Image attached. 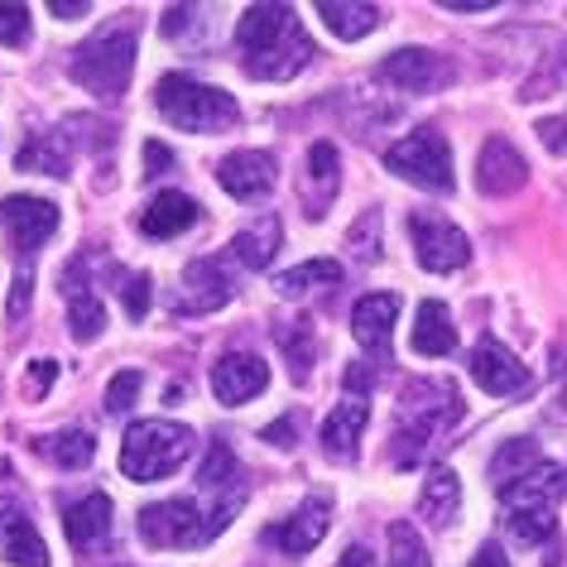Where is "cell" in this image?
Here are the masks:
<instances>
[{
    "instance_id": "1",
    "label": "cell",
    "mask_w": 567,
    "mask_h": 567,
    "mask_svg": "<svg viewBox=\"0 0 567 567\" xmlns=\"http://www.w3.org/2000/svg\"><path fill=\"white\" fill-rule=\"evenodd\" d=\"M462 419V394L447 380H414L400 404V429H394V466H414L423 447L437 433H447Z\"/></svg>"
},
{
    "instance_id": "2",
    "label": "cell",
    "mask_w": 567,
    "mask_h": 567,
    "mask_svg": "<svg viewBox=\"0 0 567 567\" xmlns=\"http://www.w3.org/2000/svg\"><path fill=\"white\" fill-rule=\"evenodd\" d=\"M236 509H240V491L217 501L207 515L197 509V501H188V495L159 501V505L140 509V538H145L150 548H203L236 519Z\"/></svg>"
},
{
    "instance_id": "3",
    "label": "cell",
    "mask_w": 567,
    "mask_h": 567,
    "mask_svg": "<svg viewBox=\"0 0 567 567\" xmlns=\"http://www.w3.org/2000/svg\"><path fill=\"white\" fill-rule=\"evenodd\" d=\"M154 102H159V116L168 125H178V131H197V135L226 131V125L240 121V106H236L231 92L207 87V82L183 78V73L159 78V87H154Z\"/></svg>"
},
{
    "instance_id": "4",
    "label": "cell",
    "mask_w": 567,
    "mask_h": 567,
    "mask_svg": "<svg viewBox=\"0 0 567 567\" xmlns=\"http://www.w3.org/2000/svg\"><path fill=\"white\" fill-rule=\"evenodd\" d=\"M193 447H197L193 429L168 423V419H145V423H135V429L125 433L121 472L131 481H164L193 457Z\"/></svg>"
},
{
    "instance_id": "5",
    "label": "cell",
    "mask_w": 567,
    "mask_h": 567,
    "mask_svg": "<svg viewBox=\"0 0 567 567\" xmlns=\"http://www.w3.org/2000/svg\"><path fill=\"white\" fill-rule=\"evenodd\" d=\"M78 87H87L92 96H121L131 87L135 73V34L131 30H106L87 39L82 49H73V63H68Z\"/></svg>"
},
{
    "instance_id": "6",
    "label": "cell",
    "mask_w": 567,
    "mask_h": 567,
    "mask_svg": "<svg viewBox=\"0 0 567 567\" xmlns=\"http://www.w3.org/2000/svg\"><path fill=\"white\" fill-rule=\"evenodd\" d=\"M385 168H394L400 178L419 183V188L429 193H447L452 188V150L443 131H433V125H423V131L404 135L400 145L385 150Z\"/></svg>"
},
{
    "instance_id": "7",
    "label": "cell",
    "mask_w": 567,
    "mask_h": 567,
    "mask_svg": "<svg viewBox=\"0 0 567 567\" xmlns=\"http://www.w3.org/2000/svg\"><path fill=\"white\" fill-rule=\"evenodd\" d=\"M409 236H414L419 265L433 269V275H447V269H462L466 260H472V246H466V236L452 221L433 217V212H414V217H409Z\"/></svg>"
},
{
    "instance_id": "8",
    "label": "cell",
    "mask_w": 567,
    "mask_h": 567,
    "mask_svg": "<svg viewBox=\"0 0 567 567\" xmlns=\"http://www.w3.org/2000/svg\"><path fill=\"white\" fill-rule=\"evenodd\" d=\"M0 221H6L16 250H39L59 231V207H53L49 197H6V203H0Z\"/></svg>"
},
{
    "instance_id": "9",
    "label": "cell",
    "mask_w": 567,
    "mask_h": 567,
    "mask_svg": "<svg viewBox=\"0 0 567 567\" xmlns=\"http://www.w3.org/2000/svg\"><path fill=\"white\" fill-rule=\"evenodd\" d=\"M380 82L400 92H437L443 82H452V63L437 59L433 49H400L380 63Z\"/></svg>"
},
{
    "instance_id": "10",
    "label": "cell",
    "mask_w": 567,
    "mask_h": 567,
    "mask_svg": "<svg viewBox=\"0 0 567 567\" xmlns=\"http://www.w3.org/2000/svg\"><path fill=\"white\" fill-rule=\"evenodd\" d=\"M472 380L486 394H524L529 390V371H524V361H515L509 351L495 342V337H481V342L472 347Z\"/></svg>"
},
{
    "instance_id": "11",
    "label": "cell",
    "mask_w": 567,
    "mask_h": 567,
    "mask_svg": "<svg viewBox=\"0 0 567 567\" xmlns=\"http://www.w3.org/2000/svg\"><path fill=\"white\" fill-rule=\"evenodd\" d=\"M567 491V472L558 462H534L524 476H515L509 486H501V509H553Z\"/></svg>"
},
{
    "instance_id": "12",
    "label": "cell",
    "mask_w": 567,
    "mask_h": 567,
    "mask_svg": "<svg viewBox=\"0 0 567 567\" xmlns=\"http://www.w3.org/2000/svg\"><path fill=\"white\" fill-rule=\"evenodd\" d=\"M394 318H400V299H394V293H365V299H357V308H351V332H357L365 357L390 361Z\"/></svg>"
},
{
    "instance_id": "13",
    "label": "cell",
    "mask_w": 567,
    "mask_h": 567,
    "mask_svg": "<svg viewBox=\"0 0 567 567\" xmlns=\"http://www.w3.org/2000/svg\"><path fill=\"white\" fill-rule=\"evenodd\" d=\"M328 524H332L328 501H303L299 515H289L284 524H269V529H265V544H275L279 553H293V558H303V553H313V548L322 544Z\"/></svg>"
},
{
    "instance_id": "14",
    "label": "cell",
    "mask_w": 567,
    "mask_h": 567,
    "mask_svg": "<svg viewBox=\"0 0 567 567\" xmlns=\"http://www.w3.org/2000/svg\"><path fill=\"white\" fill-rule=\"evenodd\" d=\"M231 299V284H226L221 265L217 260H193L183 269V289L174 299V313L178 318H197V313H212V308H221Z\"/></svg>"
},
{
    "instance_id": "15",
    "label": "cell",
    "mask_w": 567,
    "mask_h": 567,
    "mask_svg": "<svg viewBox=\"0 0 567 567\" xmlns=\"http://www.w3.org/2000/svg\"><path fill=\"white\" fill-rule=\"evenodd\" d=\"M217 183L240 203H250V197H260L275 188V154L265 150H240V154H226L217 164Z\"/></svg>"
},
{
    "instance_id": "16",
    "label": "cell",
    "mask_w": 567,
    "mask_h": 567,
    "mask_svg": "<svg viewBox=\"0 0 567 567\" xmlns=\"http://www.w3.org/2000/svg\"><path fill=\"white\" fill-rule=\"evenodd\" d=\"M265 385H269V371H265L260 357H250V351H231V357H221L212 365V390H217L221 404H246Z\"/></svg>"
},
{
    "instance_id": "17",
    "label": "cell",
    "mask_w": 567,
    "mask_h": 567,
    "mask_svg": "<svg viewBox=\"0 0 567 567\" xmlns=\"http://www.w3.org/2000/svg\"><path fill=\"white\" fill-rule=\"evenodd\" d=\"M524 178H529V164L519 159V150L509 145V140L495 135V140H486V145H481V168H476L481 193H491V197L519 193Z\"/></svg>"
},
{
    "instance_id": "18",
    "label": "cell",
    "mask_w": 567,
    "mask_h": 567,
    "mask_svg": "<svg viewBox=\"0 0 567 567\" xmlns=\"http://www.w3.org/2000/svg\"><path fill=\"white\" fill-rule=\"evenodd\" d=\"M0 558L16 567H49V548L16 501H0Z\"/></svg>"
},
{
    "instance_id": "19",
    "label": "cell",
    "mask_w": 567,
    "mask_h": 567,
    "mask_svg": "<svg viewBox=\"0 0 567 567\" xmlns=\"http://www.w3.org/2000/svg\"><path fill=\"white\" fill-rule=\"evenodd\" d=\"M308 59H313V44H308L303 30H289L279 39V44H269L260 53H250L246 59V73L260 78V82H289L299 68H308Z\"/></svg>"
},
{
    "instance_id": "20",
    "label": "cell",
    "mask_w": 567,
    "mask_h": 567,
    "mask_svg": "<svg viewBox=\"0 0 567 567\" xmlns=\"http://www.w3.org/2000/svg\"><path fill=\"white\" fill-rule=\"evenodd\" d=\"M63 299H68V322H73V337H78V342H96L102 328H106V308L87 289V279H82V260H73V269H63Z\"/></svg>"
},
{
    "instance_id": "21",
    "label": "cell",
    "mask_w": 567,
    "mask_h": 567,
    "mask_svg": "<svg viewBox=\"0 0 567 567\" xmlns=\"http://www.w3.org/2000/svg\"><path fill=\"white\" fill-rule=\"evenodd\" d=\"M289 30H299V16H293L289 6H250L236 24V44L246 49V59H250V53L279 44Z\"/></svg>"
},
{
    "instance_id": "22",
    "label": "cell",
    "mask_w": 567,
    "mask_h": 567,
    "mask_svg": "<svg viewBox=\"0 0 567 567\" xmlns=\"http://www.w3.org/2000/svg\"><path fill=\"white\" fill-rule=\"evenodd\" d=\"M63 534H68V544H73L78 553L102 548L111 538V501H106V495H82L78 505H68Z\"/></svg>"
},
{
    "instance_id": "23",
    "label": "cell",
    "mask_w": 567,
    "mask_h": 567,
    "mask_svg": "<svg viewBox=\"0 0 567 567\" xmlns=\"http://www.w3.org/2000/svg\"><path fill=\"white\" fill-rule=\"evenodd\" d=\"M365 419H371V404H365L361 394L342 400V404H337L332 414H328V423H322V447H328L332 457L351 462V457H357L361 433H365Z\"/></svg>"
},
{
    "instance_id": "24",
    "label": "cell",
    "mask_w": 567,
    "mask_h": 567,
    "mask_svg": "<svg viewBox=\"0 0 567 567\" xmlns=\"http://www.w3.org/2000/svg\"><path fill=\"white\" fill-rule=\"evenodd\" d=\"M193 221H197V203L188 193H159L145 207V217H140V231L154 240H168V236H183Z\"/></svg>"
},
{
    "instance_id": "25",
    "label": "cell",
    "mask_w": 567,
    "mask_h": 567,
    "mask_svg": "<svg viewBox=\"0 0 567 567\" xmlns=\"http://www.w3.org/2000/svg\"><path fill=\"white\" fill-rule=\"evenodd\" d=\"M409 347L419 351V357H447L452 347H457V328H452L447 308L429 299L419 303V318H414V337H409Z\"/></svg>"
},
{
    "instance_id": "26",
    "label": "cell",
    "mask_w": 567,
    "mask_h": 567,
    "mask_svg": "<svg viewBox=\"0 0 567 567\" xmlns=\"http://www.w3.org/2000/svg\"><path fill=\"white\" fill-rule=\"evenodd\" d=\"M457 505H462L457 472H452V466H433L429 481H423V491H419V515L429 524H447L452 515H457Z\"/></svg>"
},
{
    "instance_id": "27",
    "label": "cell",
    "mask_w": 567,
    "mask_h": 567,
    "mask_svg": "<svg viewBox=\"0 0 567 567\" xmlns=\"http://www.w3.org/2000/svg\"><path fill=\"white\" fill-rule=\"evenodd\" d=\"M318 16L328 20V30L337 39H365L380 24V10L375 6H357V0H322Z\"/></svg>"
},
{
    "instance_id": "28",
    "label": "cell",
    "mask_w": 567,
    "mask_h": 567,
    "mask_svg": "<svg viewBox=\"0 0 567 567\" xmlns=\"http://www.w3.org/2000/svg\"><path fill=\"white\" fill-rule=\"evenodd\" d=\"M275 342L284 347V357H289L293 380H308V371H313V357H318L313 322H308V318H299V322H275Z\"/></svg>"
},
{
    "instance_id": "29",
    "label": "cell",
    "mask_w": 567,
    "mask_h": 567,
    "mask_svg": "<svg viewBox=\"0 0 567 567\" xmlns=\"http://www.w3.org/2000/svg\"><path fill=\"white\" fill-rule=\"evenodd\" d=\"M231 250H236V260L246 269H265L269 260H275V250H279V217H265V221L246 226V231L231 240Z\"/></svg>"
},
{
    "instance_id": "30",
    "label": "cell",
    "mask_w": 567,
    "mask_h": 567,
    "mask_svg": "<svg viewBox=\"0 0 567 567\" xmlns=\"http://www.w3.org/2000/svg\"><path fill=\"white\" fill-rule=\"evenodd\" d=\"M39 452H44L49 462H59V466H87L92 457H96V437L92 433H82V429H73V433H53V437H44L39 443Z\"/></svg>"
},
{
    "instance_id": "31",
    "label": "cell",
    "mask_w": 567,
    "mask_h": 567,
    "mask_svg": "<svg viewBox=\"0 0 567 567\" xmlns=\"http://www.w3.org/2000/svg\"><path fill=\"white\" fill-rule=\"evenodd\" d=\"M505 529L515 544H553V534H558V515L553 509H509L505 515Z\"/></svg>"
},
{
    "instance_id": "32",
    "label": "cell",
    "mask_w": 567,
    "mask_h": 567,
    "mask_svg": "<svg viewBox=\"0 0 567 567\" xmlns=\"http://www.w3.org/2000/svg\"><path fill=\"white\" fill-rule=\"evenodd\" d=\"M275 284H279V293H289V299H293V293L322 289V284H342V265H337V260H308V265L284 269Z\"/></svg>"
},
{
    "instance_id": "33",
    "label": "cell",
    "mask_w": 567,
    "mask_h": 567,
    "mask_svg": "<svg viewBox=\"0 0 567 567\" xmlns=\"http://www.w3.org/2000/svg\"><path fill=\"white\" fill-rule=\"evenodd\" d=\"M534 462H538V447L529 443V437H515V443H505V447L491 457V476H495V486H509V481L524 476Z\"/></svg>"
},
{
    "instance_id": "34",
    "label": "cell",
    "mask_w": 567,
    "mask_h": 567,
    "mask_svg": "<svg viewBox=\"0 0 567 567\" xmlns=\"http://www.w3.org/2000/svg\"><path fill=\"white\" fill-rule=\"evenodd\" d=\"M197 486L203 491H236V452L226 443L207 447V462H203V472H197Z\"/></svg>"
},
{
    "instance_id": "35",
    "label": "cell",
    "mask_w": 567,
    "mask_h": 567,
    "mask_svg": "<svg viewBox=\"0 0 567 567\" xmlns=\"http://www.w3.org/2000/svg\"><path fill=\"white\" fill-rule=\"evenodd\" d=\"M390 567H433L414 524H390Z\"/></svg>"
},
{
    "instance_id": "36",
    "label": "cell",
    "mask_w": 567,
    "mask_h": 567,
    "mask_svg": "<svg viewBox=\"0 0 567 567\" xmlns=\"http://www.w3.org/2000/svg\"><path fill=\"white\" fill-rule=\"evenodd\" d=\"M16 164L24 168V174H30V168H39V174H53V178H63V174H68V159L49 145V140H30V145L20 150V159H16Z\"/></svg>"
},
{
    "instance_id": "37",
    "label": "cell",
    "mask_w": 567,
    "mask_h": 567,
    "mask_svg": "<svg viewBox=\"0 0 567 567\" xmlns=\"http://www.w3.org/2000/svg\"><path fill=\"white\" fill-rule=\"evenodd\" d=\"M347 246L361 255V260H380V207L371 212H361V221L351 226V236H347Z\"/></svg>"
},
{
    "instance_id": "38",
    "label": "cell",
    "mask_w": 567,
    "mask_h": 567,
    "mask_svg": "<svg viewBox=\"0 0 567 567\" xmlns=\"http://www.w3.org/2000/svg\"><path fill=\"white\" fill-rule=\"evenodd\" d=\"M308 178H313L322 193L337 188V145H328V140H318V145L308 150Z\"/></svg>"
},
{
    "instance_id": "39",
    "label": "cell",
    "mask_w": 567,
    "mask_h": 567,
    "mask_svg": "<svg viewBox=\"0 0 567 567\" xmlns=\"http://www.w3.org/2000/svg\"><path fill=\"white\" fill-rule=\"evenodd\" d=\"M140 385H145V375H140V371H121V375L106 385V414H125V409L135 404Z\"/></svg>"
},
{
    "instance_id": "40",
    "label": "cell",
    "mask_w": 567,
    "mask_h": 567,
    "mask_svg": "<svg viewBox=\"0 0 567 567\" xmlns=\"http://www.w3.org/2000/svg\"><path fill=\"white\" fill-rule=\"evenodd\" d=\"M121 303L131 318H145L150 313V275H121Z\"/></svg>"
},
{
    "instance_id": "41",
    "label": "cell",
    "mask_w": 567,
    "mask_h": 567,
    "mask_svg": "<svg viewBox=\"0 0 567 567\" xmlns=\"http://www.w3.org/2000/svg\"><path fill=\"white\" fill-rule=\"evenodd\" d=\"M30 39V6H0V44H24Z\"/></svg>"
},
{
    "instance_id": "42",
    "label": "cell",
    "mask_w": 567,
    "mask_h": 567,
    "mask_svg": "<svg viewBox=\"0 0 567 567\" xmlns=\"http://www.w3.org/2000/svg\"><path fill=\"white\" fill-rule=\"evenodd\" d=\"M30 299H34V269H20L16 275V289H10V322H20L24 318V308H30Z\"/></svg>"
},
{
    "instance_id": "43",
    "label": "cell",
    "mask_w": 567,
    "mask_h": 567,
    "mask_svg": "<svg viewBox=\"0 0 567 567\" xmlns=\"http://www.w3.org/2000/svg\"><path fill=\"white\" fill-rule=\"evenodd\" d=\"M53 375H59V365H53V361H34L30 375H24V394H30V400H44L49 385H53Z\"/></svg>"
},
{
    "instance_id": "44",
    "label": "cell",
    "mask_w": 567,
    "mask_h": 567,
    "mask_svg": "<svg viewBox=\"0 0 567 567\" xmlns=\"http://www.w3.org/2000/svg\"><path fill=\"white\" fill-rule=\"evenodd\" d=\"M538 140H544V150H548V154H567V116L538 121Z\"/></svg>"
},
{
    "instance_id": "45",
    "label": "cell",
    "mask_w": 567,
    "mask_h": 567,
    "mask_svg": "<svg viewBox=\"0 0 567 567\" xmlns=\"http://www.w3.org/2000/svg\"><path fill=\"white\" fill-rule=\"evenodd\" d=\"M168 164H174V154H168V145H159V140H145V174H168Z\"/></svg>"
},
{
    "instance_id": "46",
    "label": "cell",
    "mask_w": 567,
    "mask_h": 567,
    "mask_svg": "<svg viewBox=\"0 0 567 567\" xmlns=\"http://www.w3.org/2000/svg\"><path fill=\"white\" fill-rule=\"evenodd\" d=\"M260 437H265L269 447H293V414H289V419H279V423H269Z\"/></svg>"
},
{
    "instance_id": "47",
    "label": "cell",
    "mask_w": 567,
    "mask_h": 567,
    "mask_svg": "<svg viewBox=\"0 0 567 567\" xmlns=\"http://www.w3.org/2000/svg\"><path fill=\"white\" fill-rule=\"evenodd\" d=\"M472 567H509V558H505L501 544H481L476 558H472Z\"/></svg>"
},
{
    "instance_id": "48",
    "label": "cell",
    "mask_w": 567,
    "mask_h": 567,
    "mask_svg": "<svg viewBox=\"0 0 567 567\" xmlns=\"http://www.w3.org/2000/svg\"><path fill=\"white\" fill-rule=\"evenodd\" d=\"M337 567H375V553L357 544V548H347V553H342V563H337Z\"/></svg>"
},
{
    "instance_id": "49",
    "label": "cell",
    "mask_w": 567,
    "mask_h": 567,
    "mask_svg": "<svg viewBox=\"0 0 567 567\" xmlns=\"http://www.w3.org/2000/svg\"><path fill=\"white\" fill-rule=\"evenodd\" d=\"M49 10H53V16H59V20H82L92 6H87V0H73V6H63V0H53Z\"/></svg>"
},
{
    "instance_id": "50",
    "label": "cell",
    "mask_w": 567,
    "mask_h": 567,
    "mask_svg": "<svg viewBox=\"0 0 567 567\" xmlns=\"http://www.w3.org/2000/svg\"><path fill=\"white\" fill-rule=\"evenodd\" d=\"M188 16H193V10H183V6H174V10H164V34H168V39H174V34L183 30V24H188Z\"/></svg>"
},
{
    "instance_id": "51",
    "label": "cell",
    "mask_w": 567,
    "mask_h": 567,
    "mask_svg": "<svg viewBox=\"0 0 567 567\" xmlns=\"http://www.w3.org/2000/svg\"><path fill=\"white\" fill-rule=\"evenodd\" d=\"M371 375H375L371 365H351V371H347V385H351V390H365V385H371Z\"/></svg>"
},
{
    "instance_id": "52",
    "label": "cell",
    "mask_w": 567,
    "mask_h": 567,
    "mask_svg": "<svg viewBox=\"0 0 567 567\" xmlns=\"http://www.w3.org/2000/svg\"><path fill=\"white\" fill-rule=\"evenodd\" d=\"M447 10H491V0H443Z\"/></svg>"
}]
</instances>
